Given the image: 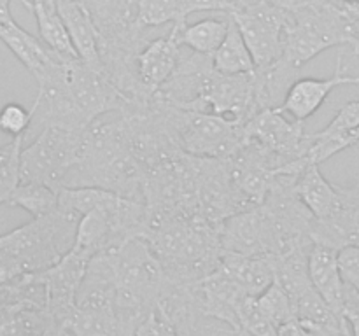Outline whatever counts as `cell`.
Listing matches in <instances>:
<instances>
[{"label":"cell","mask_w":359,"mask_h":336,"mask_svg":"<svg viewBox=\"0 0 359 336\" xmlns=\"http://www.w3.org/2000/svg\"><path fill=\"white\" fill-rule=\"evenodd\" d=\"M219 226L196 216H174L147 224L146 240L165 275L179 286H193L219 270L223 247Z\"/></svg>","instance_id":"obj_1"},{"label":"cell","mask_w":359,"mask_h":336,"mask_svg":"<svg viewBox=\"0 0 359 336\" xmlns=\"http://www.w3.org/2000/svg\"><path fill=\"white\" fill-rule=\"evenodd\" d=\"M335 46H354L353 6L340 0H307L291 10L283 62L298 70Z\"/></svg>","instance_id":"obj_2"},{"label":"cell","mask_w":359,"mask_h":336,"mask_svg":"<svg viewBox=\"0 0 359 336\" xmlns=\"http://www.w3.org/2000/svg\"><path fill=\"white\" fill-rule=\"evenodd\" d=\"M153 100L167 119L179 149L188 156L228 160L248 142L245 125L237 119L210 112L184 111L154 97Z\"/></svg>","instance_id":"obj_3"},{"label":"cell","mask_w":359,"mask_h":336,"mask_svg":"<svg viewBox=\"0 0 359 336\" xmlns=\"http://www.w3.org/2000/svg\"><path fill=\"white\" fill-rule=\"evenodd\" d=\"M86 130L44 125L41 135L20 154V182H37L53 189L65 186L83 158Z\"/></svg>","instance_id":"obj_4"},{"label":"cell","mask_w":359,"mask_h":336,"mask_svg":"<svg viewBox=\"0 0 359 336\" xmlns=\"http://www.w3.org/2000/svg\"><path fill=\"white\" fill-rule=\"evenodd\" d=\"M104 252L111 261L116 287L130 290L147 304L156 307L168 279L146 237H130Z\"/></svg>","instance_id":"obj_5"},{"label":"cell","mask_w":359,"mask_h":336,"mask_svg":"<svg viewBox=\"0 0 359 336\" xmlns=\"http://www.w3.org/2000/svg\"><path fill=\"white\" fill-rule=\"evenodd\" d=\"M230 18L237 23L256 69H266L283 58L291 10L270 2H255L230 14Z\"/></svg>","instance_id":"obj_6"},{"label":"cell","mask_w":359,"mask_h":336,"mask_svg":"<svg viewBox=\"0 0 359 336\" xmlns=\"http://www.w3.org/2000/svg\"><path fill=\"white\" fill-rule=\"evenodd\" d=\"M248 140L259 144L263 149L287 161L305 158L311 140L305 133L304 121L286 119L279 107L263 108L245 122Z\"/></svg>","instance_id":"obj_7"},{"label":"cell","mask_w":359,"mask_h":336,"mask_svg":"<svg viewBox=\"0 0 359 336\" xmlns=\"http://www.w3.org/2000/svg\"><path fill=\"white\" fill-rule=\"evenodd\" d=\"M91 258L93 255L88 252L72 247L69 254L63 255L51 268L41 273V280L46 286L48 308L62 326L76 308L77 293H79Z\"/></svg>","instance_id":"obj_8"},{"label":"cell","mask_w":359,"mask_h":336,"mask_svg":"<svg viewBox=\"0 0 359 336\" xmlns=\"http://www.w3.org/2000/svg\"><path fill=\"white\" fill-rule=\"evenodd\" d=\"M311 240L335 251L359 247V177L351 186L337 184L335 205L325 219H314Z\"/></svg>","instance_id":"obj_9"},{"label":"cell","mask_w":359,"mask_h":336,"mask_svg":"<svg viewBox=\"0 0 359 336\" xmlns=\"http://www.w3.org/2000/svg\"><path fill=\"white\" fill-rule=\"evenodd\" d=\"M189 289L203 314L223 322L233 331L241 329L238 307L249 294L230 273L219 266V270L189 286Z\"/></svg>","instance_id":"obj_10"},{"label":"cell","mask_w":359,"mask_h":336,"mask_svg":"<svg viewBox=\"0 0 359 336\" xmlns=\"http://www.w3.org/2000/svg\"><path fill=\"white\" fill-rule=\"evenodd\" d=\"M359 86V76H347L346 65H344V51L337 56V65L333 76L326 79H318V77H302L297 79L284 97L283 105L279 108L287 112L297 121H305L312 114L321 108L328 94L339 86Z\"/></svg>","instance_id":"obj_11"},{"label":"cell","mask_w":359,"mask_h":336,"mask_svg":"<svg viewBox=\"0 0 359 336\" xmlns=\"http://www.w3.org/2000/svg\"><path fill=\"white\" fill-rule=\"evenodd\" d=\"M181 42L177 34L170 30L167 37L151 38L135 58L137 76L144 90L153 97L172 77L181 62Z\"/></svg>","instance_id":"obj_12"},{"label":"cell","mask_w":359,"mask_h":336,"mask_svg":"<svg viewBox=\"0 0 359 336\" xmlns=\"http://www.w3.org/2000/svg\"><path fill=\"white\" fill-rule=\"evenodd\" d=\"M309 273L312 286L339 317H344L346 303V282L339 265V251L321 244H312L309 248Z\"/></svg>","instance_id":"obj_13"},{"label":"cell","mask_w":359,"mask_h":336,"mask_svg":"<svg viewBox=\"0 0 359 336\" xmlns=\"http://www.w3.org/2000/svg\"><path fill=\"white\" fill-rule=\"evenodd\" d=\"M56 7L79 58L90 66L102 70L98 30L83 2L81 0H56Z\"/></svg>","instance_id":"obj_14"},{"label":"cell","mask_w":359,"mask_h":336,"mask_svg":"<svg viewBox=\"0 0 359 336\" xmlns=\"http://www.w3.org/2000/svg\"><path fill=\"white\" fill-rule=\"evenodd\" d=\"M221 268L230 273L249 296H259L276 282L272 255H238L223 252Z\"/></svg>","instance_id":"obj_15"},{"label":"cell","mask_w":359,"mask_h":336,"mask_svg":"<svg viewBox=\"0 0 359 336\" xmlns=\"http://www.w3.org/2000/svg\"><path fill=\"white\" fill-rule=\"evenodd\" d=\"M90 13L98 37H116L133 30L137 27V0H81Z\"/></svg>","instance_id":"obj_16"},{"label":"cell","mask_w":359,"mask_h":336,"mask_svg":"<svg viewBox=\"0 0 359 336\" xmlns=\"http://www.w3.org/2000/svg\"><path fill=\"white\" fill-rule=\"evenodd\" d=\"M165 315L170 318L179 336H223L235 332L233 329H224L223 322L203 314L189 294L174 298L165 308Z\"/></svg>","instance_id":"obj_17"},{"label":"cell","mask_w":359,"mask_h":336,"mask_svg":"<svg viewBox=\"0 0 359 336\" xmlns=\"http://www.w3.org/2000/svg\"><path fill=\"white\" fill-rule=\"evenodd\" d=\"M0 41L11 49L14 56L30 70L32 74H39L44 70L49 63L58 56L41 41L28 34L25 28L14 21V18L7 20L6 23L0 24Z\"/></svg>","instance_id":"obj_18"},{"label":"cell","mask_w":359,"mask_h":336,"mask_svg":"<svg viewBox=\"0 0 359 336\" xmlns=\"http://www.w3.org/2000/svg\"><path fill=\"white\" fill-rule=\"evenodd\" d=\"M32 13L37 20L41 41L58 56L60 59H77L76 48H74L70 35L67 31L65 23L56 7V0H32Z\"/></svg>","instance_id":"obj_19"},{"label":"cell","mask_w":359,"mask_h":336,"mask_svg":"<svg viewBox=\"0 0 359 336\" xmlns=\"http://www.w3.org/2000/svg\"><path fill=\"white\" fill-rule=\"evenodd\" d=\"M297 195L314 219H325L337 200V184H332L319 170V164H309L298 177Z\"/></svg>","instance_id":"obj_20"},{"label":"cell","mask_w":359,"mask_h":336,"mask_svg":"<svg viewBox=\"0 0 359 336\" xmlns=\"http://www.w3.org/2000/svg\"><path fill=\"white\" fill-rule=\"evenodd\" d=\"M228 27H230V16L226 14L224 18H205L193 24L186 23L184 27L172 24L170 30L177 34L181 46H186L200 55L212 56L223 44Z\"/></svg>","instance_id":"obj_21"},{"label":"cell","mask_w":359,"mask_h":336,"mask_svg":"<svg viewBox=\"0 0 359 336\" xmlns=\"http://www.w3.org/2000/svg\"><path fill=\"white\" fill-rule=\"evenodd\" d=\"M212 65L214 70H217V72L221 74H230V76H237V74H252L256 70L251 51H249L248 44H245L237 23H235L231 18L230 27H228V34L226 37H224L223 44H221L219 48H217V51L212 55Z\"/></svg>","instance_id":"obj_22"},{"label":"cell","mask_w":359,"mask_h":336,"mask_svg":"<svg viewBox=\"0 0 359 336\" xmlns=\"http://www.w3.org/2000/svg\"><path fill=\"white\" fill-rule=\"evenodd\" d=\"M58 191L60 189H53L37 182H20L7 205L21 206L32 214L34 219L51 216L58 210Z\"/></svg>","instance_id":"obj_23"},{"label":"cell","mask_w":359,"mask_h":336,"mask_svg":"<svg viewBox=\"0 0 359 336\" xmlns=\"http://www.w3.org/2000/svg\"><path fill=\"white\" fill-rule=\"evenodd\" d=\"M309 140H311V146L305 154V160L309 164H321L335 154L356 146L359 142V128L344 130V132L319 130L316 133H309Z\"/></svg>","instance_id":"obj_24"},{"label":"cell","mask_w":359,"mask_h":336,"mask_svg":"<svg viewBox=\"0 0 359 336\" xmlns=\"http://www.w3.org/2000/svg\"><path fill=\"white\" fill-rule=\"evenodd\" d=\"M256 298H258V304L263 310V314H265L277 328H279L280 324H284V322L291 321L293 317H297L293 300H291L290 294L286 293V289H284L277 280Z\"/></svg>","instance_id":"obj_25"},{"label":"cell","mask_w":359,"mask_h":336,"mask_svg":"<svg viewBox=\"0 0 359 336\" xmlns=\"http://www.w3.org/2000/svg\"><path fill=\"white\" fill-rule=\"evenodd\" d=\"M241 328L256 336H277V326L263 314L256 296H245L238 307Z\"/></svg>","instance_id":"obj_26"},{"label":"cell","mask_w":359,"mask_h":336,"mask_svg":"<svg viewBox=\"0 0 359 336\" xmlns=\"http://www.w3.org/2000/svg\"><path fill=\"white\" fill-rule=\"evenodd\" d=\"M37 102H34L32 108H25L20 104H6L0 108V132L11 136H23L37 112Z\"/></svg>","instance_id":"obj_27"},{"label":"cell","mask_w":359,"mask_h":336,"mask_svg":"<svg viewBox=\"0 0 359 336\" xmlns=\"http://www.w3.org/2000/svg\"><path fill=\"white\" fill-rule=\"evenodd\" d=\"M182 21L188 20L193 13H224L233 14L242 9L241 0H177Z\"/></svg>","instance_id":"obj_28"},{"label":"cell","mask_w":359,"mask_h":336,"mask_svg":"<svg viewBox=\"0 0 359 336\" xmlns=\"http://www.w3.org/2000/svg\"><path fill=\"white\" fill-rule=\"evenodd\" d=\"M21 144L14 149L13 156L7 160V163L0 168V205L9 203L11 196H13V192L16 191V188L20 186Z\"/></svg>","instance_id":"obj_29"},{"label":"cell","mask_w":359,"mask_h":336,"mask_svg":"<svg viewBox=\"0 0 359 336\" xmlns=\"http://www.w3.org/2000/svg\"><path fill=\"white\" fill-rule=\"evenodd\" d=\"M135 336H179L170 318L158 307H154L137 328Z\"/></svg>","instance_id":"obj_30"},{"label":"cell","mask_w":359,"mask_h":336,"mask_svg":"<svg viewBox=\"0 0 359 336\" xmlns=\"http://www.w3.org/2000/svg\"><path fill=\"white\" fill-rule=\"evenodd\" d=\"M339 265L342 279L347 286L359 293V247L349 245L339 251Z\"/></svg>","instance_id":"obj_31"},{"label":"cell","mask_w":359,"mask_h":336,"mask_svg":"<svg viewBox=\"0 0 359 336\" xmlns=\"http://www.w3.org/2000/svg\"><path fill=\"white\" fill-rule=\"evenodd\" d=\"M359 128V100L349 102L339 108L335 118L325 126V132H344V130Z\"/></svg>","instance_id":"obj_32"},{"label":"cell","mask_w":359,"mask_h":336,"mask_svg":"<svg viewBox=\"0 0 359 336\" xmlns=\"http://www.w3.org/2000/svg\"><path fill=\"white\" fill-rule=\"evenodd\" d=\"M344 317L349 322L353 336H359V293L346 284V303H344Z\"/></svg>","instance_id":"obj_33"},{"label":"cell","mask_w":359,"mask_h":336,"mask_svg":"<svg viewBox=\"0 0 359 336\" xmlns=\"http://www.w3.org/2000/svg\"><path fill=\"white\" fill-rule=\"evenodd\" d=\"M277 336H312L309 329L298 321V317H293L291 321L284 322L277 328Z\"/></svg>","instance_id":"obj_34"},{"label":"cell","mask_w":359,"mask_h":336,"mask_svg":"<svg viewBox=\"0 0 359 336\" xmlns=\"http://www.w3.org/2000/svg\"><path fill=\"white\" fill-rule=\"evenodd\" d=\"M23 139H25V135L23 136H16V139H14L13 142H9V144H6V146L0 147V168H2L4 164L7 163V160H9V158L13 156L14 149H16V147L20 146L21 142H23Z\"/></svg>","instance_id":"obj_35"},{"label":"cell","mask_w":359,"mask_h":336,"mask_svg":"<svg viewBox=\"0 0 359 336\" xmlns=\"http://www.w3.org/2000/svg\"><path fill=\"white\" fill-rule=\"evenodd\" d=\"M11 2L13 0H0V24L13 18V14H11ZM20 2L27 6L28 9H32V0H20Z\"/></svg>","instance_id":"obj_36"},{"label":"cell","mask_w":359,"mask_h":336,"mask_svg":"<svg viewBox=\"0 0 359 336\" xmlns=\"http://www.w3.org/2000/svg\"><path fill=\"white\" fill-rule=\"evenodd\" d=\"M353 6V23H354V46L353 55H359V4H351Z\"/></svg>","instance_id":"obj_37"},{"label":"cell","mask_w":359,"mask_h":336,"mask_svg":"<svg viewBox=\"0 0 359 336\" xmlns=\"http://www.w3.org/2000/svg\"><path fill=\"white\" fill-rule=\"evenodd\" d=\"M235 336H256V335H252V332H249L248 329L241 328V329H237V331H235Z\"/></svg>","instance_id":"obj_38"},{"label":"cell","mask_w":359,"mask_h":336,"mask_svg":"<svg viewBox=\"0 0 359 336\" xmlns=\"http://www.w3.org/2000/svg\"><path fill=\"white\" fill-rule=\"evenodd\" d=\"M340 2H349V4H359V0H340Z\"/></svg>","instance_id":"obj_39"},{"label":"cell","mask_w":359,"mask_h":336,"mask_svg":"<svg viewBox=\"0 0 359 336\" xmlns=\"http://www.w3.org/2000/svg\"><path fill=\"white\" fill-rule=\"evenodd\" d=\"M305 2H307V0H305Z\"/></svg>","instance_id":"obj_40"}]
</instances>
